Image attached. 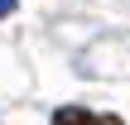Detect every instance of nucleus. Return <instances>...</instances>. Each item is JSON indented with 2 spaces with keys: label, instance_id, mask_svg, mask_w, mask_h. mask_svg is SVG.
<instances>
[{
  "label": "nucleus",
  "instance_id": "f257e3e1",
  "mask_svg": "<svg viewBox=\"0 0 130 125\" xmlns=\"http://www.w3.org/2000/svg\"><path fill=\"white\" fill-rule=\"evenodd\" d=\"M101 116H92L87 106H58L53 111V125H96Z\"/></svg>",
  "mask_w": 130,
  "mask_h": 125
},
{
  "label": "nucleus",
  "instance_id": "f03ea898",
  "mask_svg": "<svg viewBox=\"0 0 130 125\" xmlns=\"http://www.w3.org/2000/svg\"><path fill=\"white\" fill-rule=\"evenodd\" d=\"M14 10H19V0H0V19H5V14H14Z\"/></svg>",
  "mask_w": 130,
  "mask_h": 125
}]
</instances>
